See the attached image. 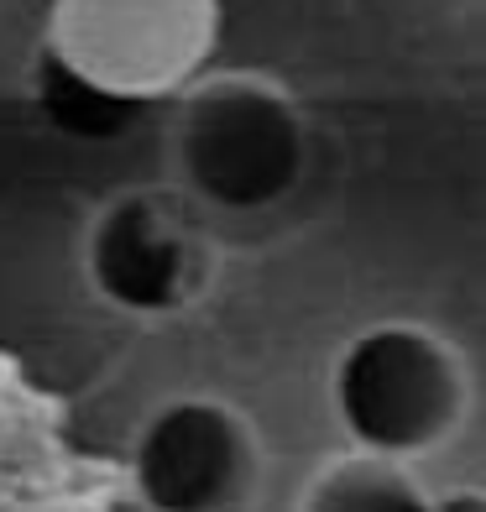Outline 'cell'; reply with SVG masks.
I'll list each match as a JSON object with an SVG mask.
<instances>
[{
  "label": "cell",
  "instance_id": "cell-1",
  "mask_svg": "<svg viewBox=\"0 0 486 512\" xmlns=\"http://www.w3.org/2000/svg\"><path fill=\"white\" fill-rule=\"evenodd\" d=\"M309 162V126L283 89L251 74L199 79L178 95L173 168L189 199L230 215L283 204Z\"/></svg>",
  "mask_w": 486,
  "mask_h": 512
},
{
  "label": "cell",
  "instance_id": "cell-4",
  "mask_svg": "<svg viewBox=\"0 0 486 512\" xmlns=\"http://www.w3.org/2000/svg\"><path fill=\"white\" fill-rule=\"evenodd\" d=\"M126 481L147 512H246L262 481L257 434L220 398H173L136 429Z\"/></svg>",
  "mask_w": 486,
  "mask_h": 512
},
{
  "label": "cell",
  "instance_id": "cell-2",
  "mask_svg": "<svg viewBox=\"0 0 486 512\" xmlns=\"http://www.w3.org/2000/svg\"><path fill=\"white\" fill-rule=\"evenodd\" d=\"M220 27V0H53L42 58L152 110L204 79Z\"/></svg>",
  "mask_w": 486,
  "mask_h": 512
},
{
  "label": "cell",
  "instance_id": "cell-7",
  "mask_svg": "<svg viewBox=\"0 0 486 512\" xmlns=\"http://www.w3.org/2000/svg\"><path fill=\"white\" fill-rule=\"evenodd\" d=\"M32 89H37L42 115H48L63 136H74V142H115V136H126L147 115V105L115 100V95H105V89L74 79L53 58H37Z\"/></svg>",
  "mask_w": 486,
  "mask_h": 512
},
{
  "label": "cell",
  "instance_id": "cell-8",
  "mask_svg": "<svg viewBox=\"0 0 486 512\" xmlns=\"http://www.w3.org/2000/svg\"><path fill=\"white\" fill-rule=\"evenodd\" d=\"M429 512H486V497H481V492H471V486H466V492L434 497V502H429Z\"/></svg>",
  "mask_w": 486,
  "mask_h": 512
},
{
  "label": "cell",
  "instance_id": "cell-6",
  "mask_svg": "<svg viewBox=\"0 0 486 512\" xmlns=\"http://www.w3.org/2000/svg\"><path fill=\"white\" fill-rule=\"evenodd\" d=\"M434 497L408 476V465L372 460V455H345L309 481L298 512H429Z\"/></svg>",
  "mask_w": 486,
  "mask_h": 512
},
{
  "label": "cell",
  "instance_id": "cell-5",
  "mask_svg": "<svg viewBox=\"0 0 486 512\" xmlns=\"http://www.w3.org/2000/svg\"><path fill=\"white\" fill-rule=\"evenodd\" d=\"M84 272L110 309L136 319L178 314L204 283V241L189 209L168 194H115L84 241Z\"/></svg>",
  "mask_w": 486,
  "mask_h": 512
},
{
  "label": "cell",
  "instance_id": "cell-3",
  "mask_svg": "<svg viewBox=\"0 0 486 512\" xmlns=\"http://www.w3.org/2000/svg\"><path fill=\"white\" fill-rule=\"evenodd\" d=\"M330 403L356 455L408 465L455 434L466 413V371L439 335L392 319L340 351Z\"/></svg>",
  "mask_w": 486,
  "mask_h": 512
}]
</instances>
